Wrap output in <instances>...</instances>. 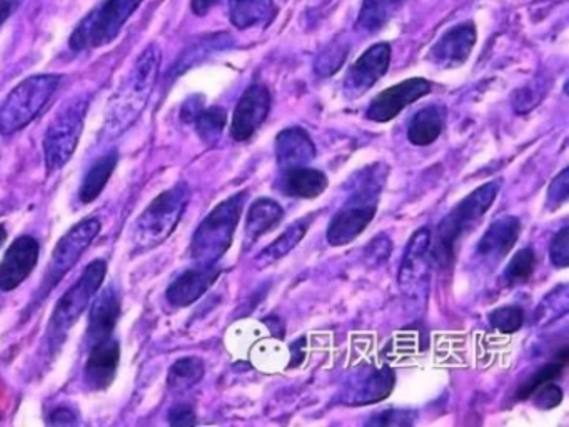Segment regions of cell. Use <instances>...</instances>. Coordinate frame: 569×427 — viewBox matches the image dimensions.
<instances>
[{
    "instance_id": "6da1fadb",
    "label": "cell",
    "mask_w": 569,
    "mask_h": 427,
    "mask_svg": "<svg viewBox=\"0 0 569 427\" xmlns=\"http://www.w3.org/2000/svg\"><path fill=\"white\" fill-rule=\"evenodd\" d=\"M159 67H161V49L156 43H151L139 56L134 69L126 77L114 97L109 100L106 137L114 139L134 126L136 120L144 112L152 90L158 83Z\"/></svg>"
},
{
    "instance_id": "7a4b0ae2",
    "label": "cell",
    "mask_w": 569,
    "mask_h": 427,
    "mask_svg": "<svg viewBox=\"0 0 569 427\" xmlns=\"http://www.w3.org/2000/svg\"><path fill=\"white\" fill-rule=\"evenodd\" d=\"M189 199H191V190L186 182L176 183L171 189L159 193L136 220L134 230H132L134 254L161 246L178 227Z\"/></svg>"
},
{
    "instance_id": "3957f363",
    "label": "cell",
    "mask_w": 569,
    "mask_h": 427,
    "mask_svg": "<svg viewBox=\"0 0 569 427\" xmlns=\"http://www.w3.org/2000/svg\"><path fill=\"white\" fill-rule=\"evenodd\" d=\"M499 192V182H488L485 186L469 193L462 199L438 227V239H436L432 259L439 266H448L455 256L456 244L468 236L491 209L496 196Z\"/></svg>"
},
{
    "instance_id": "277c9868",
    "label": "cell",
    "mask_w": 569,
    "mask_h": 427,
    "mask_svg": "<svg viewBox=\"0 0 569 427\" xmlns=\"http://www.w3.org/2000/svg\"><path fill=\"white\" fill-rule=\"evenodd\" d=\"M248 192H239L219 203L202 220L191 240V257L201 266L218 262L232 244Z\"/></svg>"
},
{
    "instance_id": "5b68a950",
    "label": "cell",
    "mask_w": 569,
    "mask_h": 427,
    "mask_svg": "<svg viewBox=\"0 0 569 427\" xmlns=\"http://www.w3.org/2000/svg\"><path fill=\"white\" fill-rule=\"evenodd\" d=\"M59 73H39L22 80L0 106V133L12 136L42 112L61 86Z\"/></svg>"
},
{
    "instance_id": "8992f818",
    "label": "cell",
    "mask_w": 569,
    "mask_h": 427,
    "mask_svg": "<svg viewBox=\"0 0 569 427\" xmlns=\"http://www.w3.org/2000/svg\"><path fill=\"white\" fill-rule=\"evenodd\" d=\"M108 272L106 260L96 259L86 267L78 282L64 294L56 304L54 312L48 327L49 347L52 350L59 349L68 337L69 330L76 326L82 314L91 304L92 297L101 289L102 282Z\"/></svg>"
},
{
    "instance_id": "52a82bcc",
    "label": "cell",
    "mask_w": 569,
    "mask_h": 427,
    "mask_svg": "<svg viewBox=\"0 0 569 427\" xmlns=\"http://www.w3.org/2000/svg\"><path fill=\"white\" fill-rule=\"evenodd\" d=\"M382 182H385V176L381 173L366 176L359 182L351 199L332 217L331 224H329L326 237L331 246H346L365 232L366 227L375 219Z\"/></svg>"
},
{
    "instance_id": "ba28073f",
    "label": "cell",
    "mask_w": 569,
    "mask_h": 427,
    "mask_svg": "<svg viewBox=\"0 0 569 427\" xmlns=\"http://www.w3.org/2000/svg\"><path fill=\"white\" fill-rule=\"evenodd\" d=\"M142 0H104L79 22L69 39L74 52L108 46L121 33Z\"/></svg>"
},
{
    "instance_id": "9c48e42d",
    "label": "cell",
    "mask_w": 569,
    "mask_h": 427,
    "mask_svg": "<svg viewBox=\"0 0 569 427\" xmlns=\"http://www.w3.org/2000/svg\"><path fill=\"white\" fill-rule=\"evenodd\" d=\"M88 97L78 96L59 109L44 137L46 166L49 172L62 169L74 156L84 129Z\"/></svg>"
},
{
    "instance_id": "30bf717a",
    "label": "cell",
    "mask_w": 569,
    "mask_h": 427,
    "mask_svg": "<svg viewBox=\"0 0 569 427\" xmlns=\"http://www.w3.org/2000/svg\"><path fill=\"white\" fill-rule=\"evenodd\" d=\"M99 232H101V220L91 217V219L76 224L72 229H69V232L61 237L58 246L52 250L48 272H46L44 284H42L41 297L48 296L64 279L66 274L79 262L82 254L89 249Z\"/></svg>"
},
{
    "instance_id": "8fae6325",
    "label": "cell",
    "mask_w": 569,
    "mask_h": 427,
    "mask_svg": "<svg viewBox=\"0 0 569 427\" xmlns=\"http://www.w3.org/2000/svg\"><path fill=\"white\" fill-rule=\"evenodd\" d=\"M431 92V82L421 77H412V79L402 80L389 89L382 90L381 93L372 99L369 103L366 117L372 122H389L401 113L406 107L415 103L421 97Z\"/></svg>"
},
{
    "instance_id": "7c38bea8",
    "label": "cell",
    "mask_w": 569,
    "mask_h": 427,
    "mask_svg": "<svg viewBox=\"0 0 569 427\" xmlns=\"http://www.w3.org/2000/svg\"><path fill=\"white\" fill-rule=\"evenodd\" d=\"M389 62H391V47H389V43H376L371 49L366 50L346 73V96L351 97V99L365 96L388 72Z\"/></svg>"
},
{
    "instance_id": "4fadbf2b",
    "label": "cell",
    "mask_w": 569,
    "mask_h": 427,
    "mask_svg": "<svg viewBox=\"0 0 569 427\" xmlns=\"http://www.w3.org/2000/svg\"><path fill=\"white\" fill-rule=\"evenodd\" d=\"M271 109V93L262 83H252L244 90L238 106H236L234 117H232L231 136L238 142L251 139L256 130L264 123Z\"/></svg>"
},
{
    "instance_id": "5bb4252c",
    "label": "cell",
    "mask_w": 569,
    "mask_h": 427,
    "mask_svg": "<svg viewBox=\"0 0 569 427\" xmlns=\"http://www.w3.org/2000/svg\"><path fill=\"white\" fill-rule=\"evenodd\" d=\"M39 250L41 246L32 236H21L11 244L0 262V290L11 292L31 276L38 266Z\"/></svg>"
},
{
    "instance_id": "9a60e30c",
    "label": "cell",
    "mask_w": 569,
    "mask_h": 427,
    "mask_svg": "<svg viewBox=\"0 0 569 427\" xmlns=\"http://www.w3.org/2000/svg\"><path fill=\"white\" fill-rule=\"evenodd\" d=\"M476 39H478V33H476L475 23L462 22L451 27L432 47V62L445 67V69H455V67L461 66L471 56Z\"/></svg>"
},
{
    "instance_id": "2e32d148",
    "label": "cell",
    "mask_w": 569,
    "mask_h": 427,
    "mask_svg": "<svg viewBox=\"0 0 569 427\" xmlns=\"http://www.w3.org/2000/svg\"><path fill=\"white\" fill-rule=\"evenodd\" d=\"M395 383V373L389 367L359 370L346 387V404L366 406V404L379 403L392 393Z\"/></svg>"
},
{
    "instance_id": "e0dca14e",
    "label": "cell",
    "mask_w": 569,
    "mask_h": 427,
    "mask_svg": "<svg viewBox=\"0 0 569 427\" xmlns=\"http://www.w3.org/2000/svg\"><path fill=\"white\" fill-rule=\"evenodd\" d=\"M221 276V269L212 266L192 267L184 270L166 290V299L172 307H188L208 292L209 287Z\"/></svg>"
},
{
    "instance_id": "ac0fdd59",
    "label": "cell",
    "mask_w": 569,
    "mask_h": 427,
    "mask_svg": "<svg viewBox=\"0 0 569 427\" xmlns=\"http://www.w3.org/2000/svg\"><path fill=\"white\" fill-rule=\"evenodd\" d=\"M119 360H121V346L112 337L91 346L84 367L86 384L92 390L108 389L118 374Z\"/></svg>"
},
{
    "instance_id": "d6986e66",
    "label": "cell",
    "mask_w": 569,
    "mask_h": 427,
    "mask_svg": "<svg viewBox=\"0 0 569 427\" xmlns=\"http://www.w3.org/2000/svg\"><path fill=\"white\" fill-rule=\"evenodd\" d=\"M431 247V232L429 229H419L409 240L405 260L399 270V284L406 294L412 296L416 289H421V280L428 276V254Z\"/></svg>"
},
{
    "instance_id": "ffe728a7",
    "label": "cell",
    "mask_w": 569,
    "mask_h": 427,
    "mask_svg": "<svg viewBox=\"0 0 569 427\" xmlns=\"http://www.w3.org/2000/svg\"><path fill=\"white\" fill-rule=\"evenodd\" d=\"M121 312V294L116 290V287L102 290L101 296H98L92 304L91 314H89L88 340L91 346L112 337Z\"/></svg>"
},
{
    "instance_id": "44dd1931",
    "label": "cell",
    "mask_w": 569,
    "mask_h": 427,
    "mask_svg": "<svg viewBox=\"0 0 569 427\" xmlns=\"http://www.w3.org/2000/svg\"><path fill=\"white\" fill-rule=\"evenodd\" d=\"M519 232H521V224L516 217H499L479 240V256L485 257L489 262H498L515 247Z\"/></svg>"
},
{
    "instance_id": "7402d4cb",
    "label": "cell",
    "mask_w": 569,
    "mask_h": 427,
    "mask_svg": "<svg viewBox=\"0 0 569 427\" xmlns=\"http://www.w3.org/2000/svg\"><path fill=\"white\" fill-rule=\"evenodd\" d=\"M276 157L282 167H301L316 157V147L311 137L301 127L282 130L276 139Z\"/></svg>"
},
{
    "instance_id": "603a6c76",
    "label": "cell",
    "mask_w": 569,
    "mask_h": 427,
    "mask_svg": "<svg viewBox=\"0 0 569 427\" xmlns=\"http://www.w3.org/2000/svg\"><path fill=\"white\" fill-rule=\"evenodd\" d=\"M328 177L321 170L309 167H291L282 177V192L289 197L299 199H315L328 189Z\"/></svg>"
},
{
    "instance_id": "cb8c5ba5",
    "label": "cell",
    "mask_w": 569,
    "mask_h": 427,
    "mask_svg": "<svg viewBox=\"0 0 569 427\" xmlns=\"http://www.w3.org/2000/svg\"><path fill=\"white\" fill-rule=\"evenodd\" d=\"M445 120L446 109L442 106H428L419 110L409 122V142L421 147L436 142L445 129Z\"/></svg>"
},
{
    "instance_id": "d4e9b609",
    "label": "cell",
    "mask_w": 569,
    "mask_h": 427,
    "mask_svg": "<svg viewBox=\"0 0 569 427\" xmlns=\"http://www.w3.org/2000/svg\"><path fill=\"white\" fill-rule=\"evenodd\" d=\"M284 210L271 199H258L249 207L248 222H246V242L254 244L259 237L271 232L281 224Z\"/></svg>"
},
{
    "instance_id": "484cf974",
    "label": "cell",
    "mask_w": 569,
    "mask_h": 427,
    "mask_svg": "<svg viewBox=\"0 0 569 427\" xmlns=\"http://www.w3.org/2000/svg\"><path fill=\"white\" fill-rule=\"evenodd\" d=\"M119 156L116 150L104 153L94 160L91 169L86 173L82 180L81 189H79V199L82 203H91L101 196L102 190L108 186L109 179L114 173L116 166H118Z\"/></svg>"
},
{
    "instance_id": "4316f807",
    "label": "cell",
    "mask_w": 569,
    "mask_h": 427,
    "mask_svg": "<svg viewBox=\"0 0 569 427\" xmlns=\"http://www.w3.org/2000/svg\"><path fill=\"white\" fill-rule=\"evenodd\" d=\"M274 0H229V16L232 26L246 30L256 26H264L271 19Z\"/></svg>"
},
{
    "instance_id": "83f0119b",
    "label": "cell",
    "mask_w": 569,
    "mask_h": 427,
    "mask_svg": "<svg viewBox=\"0 0 569 427\" xmlns=\"http://www.w3.org/2000/svg\"><path fill=\"white\" fill-rule=\"evenodd\" d=\"M405 0H365L359 12L358 29L365 33H376L388 26L399 12Z\"/></svg>"
},
{
    "instance_id": "f1b7e54d",
    "label": "cell",
    "mask_w": 569,
    "mask_h": 427,
    "mask_svg": "<svg viewBox=\"0 0 569 427\" xmlns=\"http://www.w3.org/2000/svg\"><path fill=\"white\" fill-rule=\"evenodd\" d=\"M312 217H306V219L296 220L288 230L281 234L271 246L266 247L261 254H259L258 262L261 266H268V264L274 262V260L282 259L286 254L291 252L302 239H305L306 232H308L309 224H311Z\"/></svg>"
},
{
    "instance_id": "f546056e",
    "label": "cell",
    "mask_w": 569,
    "mask_h": 427,
    "mask_svg": "<svg viewBox=\"0 0 569 427\" xmlns=\"http://www.w3.org/2000/svg\"><path fill=\"white\" fill-rule=\"evenodd\" d=\"M204 376V363L199 357H182L172 364L168 374V384L174 390H188Z\"/></svg>"
},
{
    "instance_id": "4dcf8cb0",
    "label": "cell",
    "mask_w": 569,
    "mask_h": 427,
    "mask_svg": "<svg viewBox=\"0 0 569 427\" xmlns=\"http://www.w3.org/2000/svg\"><path fill=\"white\" fill-rule=\"evenodd\" d=\"M568 347L565 346L559 350L558 356H556L551 363L541 367V369L518 390V399H529L532 390L538 389L539 386H545V384L555 383L556 379H559L561 374L565 373L566 366H568Z\"/></svg>"
},
{
    "instance_id": "1f68e13d",
    "label": "cell",
    "mask_w": 569,
    "mask_h": 427,
    "mask_svg": "<svg viewBox=\"0 0 569 427\" xmlns=\"http://www.w3.org/2000/svg\"><path fill=\"white\" fill-rule=\"evenodd\" d=\"M194 126L196 130H198L199 137H201L208 146H212V143L218 142L222 130H224L226 110L221 109V107H209V109H202L198 119L194 120Z\"/></svg>"
},
{
    "instance_id": "d6a6232c",
    "label": "cell",
    "mask_w": 569,
    "mask_h": 427,
    "mask_svg": "<svg viewBox=\"0 0 569 427\" xmlns=\"http://www.w3.org/2000/svg\"><path fill=\"white\" fill-rule=\"evenodd\" d=\"M536 266L535 250L526 249L518 250L516 256L512 257L509 262L508 270H506V277H508L511 284H522L532 276V270Z\"/></svg>"
},
{
    "instance_id": "836d02e7",
    "label": "cell",
    "mask_w": 569,
    "mask_h": 427,
    "mask_svg": "<svg viewBox=\"0 0 569 427\" xmlns=\"http://www.w3.org/2000/svg\"><path fill=\"white\" fill-rule=\"evenodd\" d=\"M489 322L502 334H515L525 322V312L518 306H505L489 314Z\"/></svg>"
},
{
    "instance_id": "e575fe53",
    "label": "cell",
    "mask_w": 569,
    "mask_h": 427,
    "mask_svg": "<svg viewBox=\"0 0 569 427\" xmlns=\"http://www.w3.org/2000/svg\"><path fill=\"white\" fill-rule=\"evenodd\" d=\"M529 397H531L532 403H535V406L539 407V409H555V407L561 404L562 390L561 387L556 386L555 383H548L532 390Z\"/></svg>"
},
{
    "instance_id": "d590c367",
    "label": "cell",
    "mask_w": 569,
    "mask_h": 427,
    "mask_svg": "<svg viewBox=\"0 0 569 427\" xmlns=\"http://www.w3.org/2000/svg\"><path fill=\"white\" fill-rule=\"evenodd\" d=\"M552 266L565 269L569 264V227H562L549 247Z\"/></svg>"
},
{
    "instance_id": "8d00e7d4",
    "label": "cell",
    "mask_w": 569,
    "mask_h": 427,
    "mask_svg": "<svg viewBox=\"0 0 569 427\" xmlns=\"http://www.w3.org/2000/svg\"><path fill=\"white\" fill-rule=\"evenodd\" d=\"M346 60V50L342 47L335 46L331 49H326L321 56L318 57L316 62V70L322 76H331V73L338 72L339 67Z\"/></svg>"
},
{
    "instance_id": "74e56055",
    "label": "cell",
    "mask_w": 569,
    "mask_h": 427,
    "mask_svg": "<svg viewBox=\"0 0 569 427\" xmlns=\"http://www.w3.org/2000/svg\"><path fill=\"white\" fill-rule=\"evenodd\" d=\"M569 197V170L565 169L549 186L548 206L549 209H558L566 203Z\"/></svg>"
},
{
    "instance_id": "f35d334b",
    "label": "cell",
    "mask_w": 569,
    "mask_h": 427,
    "mask_svg": "<svg viewBox=\"0 0 569 427\" xmlns=\"http://www.w3.org/2000/svg\"><path fill=\"white\" fill-rule=\"evenodd\" d=\"M389 254H391V240L385 234H379L366 247V257H368V262L372 264V266L385 264L389 259Z\"/></svg>"
},
{
    "instance_id": "ab89813d",
    "label": "cell",
    "mask_w": 569,
    "mask_h": 427,
    "mask_svg": "<svg viewBox=\"0 0 569 427\" xmlns=\"http://www.w3.org/2000/svg\"><path fill=\"white\" fill-rule=\"evenodd\" d=\"M369 426H409L412 424L409 413L405 410H385V413L375 414Z\"/></svg>"
},
{
    "instance_id": "60d3db41",
    "label": "cell",
    "mask_w": 569,
    "mask_h": 427,
    "mask_svg": "<svg viewBox=\"0 0 569 427\" xmlns=\"http://www.w3.org/2000/svg\"><path fill=\"white\" fill-rule=\"evenodd\" d=\"M169 423L172 426H194L196 413L188 404H178L169 410Z\"/></svg>"
},
{
    "instance_id": "b9f144b4",
    "label": "cell",
    "mask_w": 569,
    "mask_h": 427,
    "mask_svg": "<svg viewBox=\"0 0 569 427\" xmlns=\"http://www.w3.org/2000/svg\"><path fill=\"white\" fill-rule=\"evenodd\" d=\"M204 109V99L201 96H192L191 99L186 100L181 109V120L186 123H194L199 113Z\"/></svg>"
},
{
    "instance_id": "7bdbcfd3",
    "label": "cell",
    "mask_w": 569,
    "mask_h": 427,
    "mask_svg": "<svg viewBox=\"0 0 569 427\" xmlns=\"http://www.w3.org/2000/svg\"><path fill=\"white\" fill-rule=\"evenodd\" d=\"M219 0H191V9L196 16L202 17L212 9V7L218 6Z\"/></svg>"
},
{
    "instance_id": "ee69618b",
    "label": "cell",
    "mask_w": 569,
    "mask_h": 427,
    "mask_svg": "<svg viewBox=\"0 0 569 427\" xmlns=\"http://www.w3.org/2000/svg\"><path fill=\"white\" fill-rule=\"evenodd\" d=\"M74 423V414H72L71 410L66 409V407H61V409H58L54 414H52V424H64V426H68V424Z\"/></svg>"
},
{
    "instance_id": "f6af8a7d",
    "label": "cell",
    "mask_w": 569,
    "mask_h": 427,
    "mask_svg": "<svg viewBox=\"0 0 569 427\" xmlns=\"http://www.w3.org/2000/svg\"><path fill=\"white\" fill-rule=\"evenodd\" d=\"M14 0H0V26L9 19L12 10H14Z\"/></svg>"
},
{
    "instance_id": "bcb514c9",
    "label": "cell",
    "mask_w": 569,
    "mask_h": 427,
    "mask_svg": "<svg viewBox=\"0 0 569 427\" xmlns=\"http://www.w3.org/2000/svg\"><path fill=\"white\" fill-rule=\"evenodd\" d=\"M6 239H8V230H6L4 224H0V247L6 242Z\"/></svg>"
}]
</instances>
